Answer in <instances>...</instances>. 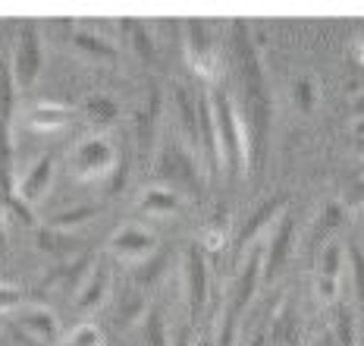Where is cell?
<instances>
[{"label": "cell", "mask_w": 364, "mask_h": 346, "mask_svg": "<svg viewBox=\"0 0 364 346\" xmlns=\"http://www.w3.org/2000/svg\"><path fill=\"white\" fill-rule=\"evenodd\" d=\"M66 120H70V108L54 104V101L35 104V108L26 114L28 130H35V132H57V130H63L66 126Z\"/></svg>", "instance_id": "15"}, {"label": "cell", "mask_w": 364, "mask_h": 346, "mask_svg": "<svg viewBox=\"0 0 364 346\" xmlns=\"http://www.w3.org/2000/svg\"><path fill=\"white\" fill-rule=\"evenodd\" d=\"M248 346H264V337H255V340L248 343Z\"/></svg>", "instance_id": "38"}, {"label": "cell", "mask_w": 364, "mask_h": 346, "mask_svg": "<svg viewBox=\"0 0 364 346\" xmlns=\"http://www.w3.org/2000/svg\"><path fill=\"white\" fill-rule=\"evenodd\" d=\"M60 346H104V334L95 325H79L60 340Z\"/></svg>", "instance_id": "25"}, {"label": "cell", "mask_w": 364, "mask_h": 346, "mask_svg": "<svg viewBox=\"0 0 364 346\" xmlns=\"http://www.w3.org/2000/svg\"><path fill=\"white\" fill-rule=\"evenodd\" d=\"M292 236H295V224H292V214H283L273 230L270 243H267V252H264V281H273L277 271L283 268L286 255L292 249Z\"/></svg>", "instance_id": "11"}, {"label": "cell", "mask_w": 364, "mask_h": 346, "mask_svg": "<svg viewBox=\"0 0 364 346\" xmlns=\"http://www.w3.org/2000/svg\"><path fill=\"white\" fill-rule=\"evenodd\" d=\"M50 179H54V157L44 154L41 161H35L32 170L19 179V199L26 201V205H32V201H38L44 192H48Z\"/></svg>", "instance_id": "13"}, {"label": "cell", "mask_w": 364, "mask_h": 346, "mask_svg": "<svg viewBox=\"0 0 364 346\" xmlns=\"http://www.w3.org/2000/svg\"><path fill=\"white\" fill-rule=\"evenodd\" d=\"M154 249H157L154 233L145 230V227H139V224H126V227H119L117 233H113V239H110L113 258L132 261V265H135V261H145Z\"/></svg>", "instance_id": "8"}, {"label": "cell", "mask_w": 364, "mask_h": 346, "mask_svg": "<svg viewBox=\"0 0 364 346\" xmlns=\"http://www.w3.org/2000/svg\"><path fill=\"white\" fill-rule=\"evenodd\" d=\"M186 296L188 315H192V321H198L204 305H208V261H204L201 246H188L186 252Z\"/></svg>", "instance_id": "7"}, {"label": "cell", "mask_w": 364, "mask_h": 346, "mask_svg": "<svg viewBox=\"0 0 364 346\" xmlns=\"http://www.w3.org/2000/svg\"><path fill=\"white\" fill-rule=\"evenodd\" d=\"M186 54H188V66L204 79V82H217L220 73H223V63H220L214 35H210V26L201 19L186 22Z\"/></svg>", "instance_id": "3"}, {"label": "cell", "mask_w": 364, "mask_h": 346, "mask_svg": "<svg viewBox=\"0 0 364 346\" xmlns=\"http://www.w3.org/2000/svg\"><path fill=\"white\" fill-rule=\"evenodd\" d=\"M343 211H346V208L339 205V201H330V205L321 211V217L314 221V227H311V239H314V243L327 239V233L339 227V221H343Z\"/></svg>", "instance_id": "22"}, {"label": "cell", "mask_w": 364, "mask_h": 346, "mask_svg": "<svg viewBox=\"0 0 364 346\" xmlns=\"http://www.w3.org/2000/svg\"><path fill=\"white\" fill-rule=\"evenodd\" d=\"M0 243H4V227H0Z\"/></svg>", "instance_id": "41"}, {"label": "cell", "mask_w": 364, "mask_h": 346, "mask_svg": "<svg viewBox=\"0 0 364 346\" xmlns=\"http://www.w3.org/2000/svg\"><path fill=\"white\" fill-rule=\"evenodd\" d=\"M270 334H273V343H279V346H292L295 340H299V325H295V315L289 312V308H279L277 312Z\"/></svg>", "instance_id": "20"}, {"label": "cell", "mask_w": 364, "mask_h": 346, "mask_svg": "<svg viewBox=\"0 0 364 346\" xmlns=\"http://www.w3.org/2000/svg\"><path fill=\"white\" fill-rule=\"evenodd\" d=\"M358 154L364 157V139H358Z\"/></svg>", "instance_id": "39"}, {"label": "cell", "mask_w": 364, "mask_h": 346, "mask_svg": "<svg viewBox=\"0 0 364 346\" xmlns=\"http://www.w3.org/2000/svg\"><path fill=\"white\" fill-rule=\"evenodd\" d=\"M145 337H148V346H170V337H166V327H164V315L157 312V308L148 312Z\"/></svg>", "instance_id": "29"}, {"label": "cell", "mask_w": 364, "mask_h": 346, "mask_svg": "<svg viewBox=\"0 0 364 346\" xmlns=\"http://www.w3.org/2000/svg\"><path fill=\"white\" fill-rule=\"evenodd\" d=\"M223 243H226V217H214L204 227V249L217 252V249H223Z\"/></svg>", "instance_id": "30"}, {"label": "cell", "mask_w": 364, "mask_h": 346, "mask_svg": "<svg viewBox=\"0 0 364 346\" xmlns=\"http://www.w3.org/2000/svg\"><path fill=\"white\" fill-rule=\"evenodd\" d=\"M348 252V268H352V283H355V296H358V305L364 308V249L361 246H346Z\"/></svg>", "instance_id": "24"}, {"label": "cell", "mask_w": 364, "mask_h": 346, "mask_svg": "<svg viewBox=\"0 0 364 346\" xmlns=\"http://www.w3.org/2000/svg\"><path fill=\"white\" fill-rule=\"evenodd\" d=\"M210 110H214V126H217V148H220V167L226 170L230 179L245 177L252 167V148H248V126L242 123V114L236 101L230 98L226 88H214L208 95Z\"/></svg>", "instance_id": "2"}, {"label": "cell", "mask_w": 364, "mask_h": 346, "mask_svg": "<svg viewBox=\"0 0 364 346\" xmlns=\"http://www.w3.org/2000/svg\"><path fill=\"white\" fill-rule=\"evenodd\" d=\"M157 108H161V95L151 92L148 108H141V114H139V148H141V152H148V148H151V139H154Z\"/></svg>", "instance_id": "19"}, {"label": "cell", "mask_w": 364, "mask_h": 346, "mask_svg": "<svg viewBox=\"0 0 364 346\" xmlns=\"http://www.w3.org/2000/svg\"><path fill=\"white\" fill-rule=\"evenodd\" d=\"M91 214H95V208H70V211H60L48 221L50 230H66V227H75V224H85L91 221Z\"/></svg>", "instance_id": "28"}, {"label": "cell", "mask_w": 364, "mask_h": 346, "mask_svg": "<svg viewBox=\"0 0 364 346\" xmlns=\"http://www.w3.org/2000/svg\"><path fill=\"white\" fill-rule=\"evenodd\" d=\"M352 117H355V120H364V92L355 95V101H352Z\"/></svg>", "instance_id": "37"}, {"label": "cell", "mask_w": 364, "mask_h": 346, "mask_svg": "<svg viewBox=\"0 0 364 346\" xmlns=\"http://www.w3.org/2000/svg\"><path fill=\"white\" fill-rule=\"evenodd\" d=\"M179 208V199L173 189H164V186H154L141 195V211L145 214H173Z\"/></svg>", "instance_id": "18"}, {"label": "cell", "mask_w": 364, "mask_h": 346, "mask_svg": "<svg viewBox=\"0 0 364 346\" xmlns=\"http://www.w3.org/2000/svg\"><path fill=\"white\" fill-rule=\"evenodd\" d=\"M85 110H88V117H91V120H97V123H113V120H117V114H119L117 104H113L110 98H104V95L88 98Z\"/></svg>", "instance_id": "27"}, {"label": "cell", "mask_w": 364, "mask_h": 346, "mask_svg": "<svg viewBox=\"0 0 364 346\" xmlns=\"http://www.w3.org/2000/svg\"><path fill=\"white\" fill-rule=\"evenodd\" d=\"M38 73H41V44H38V22L26 19L19 28V41H16V57H13V79L16 88H32Z\"/></svg>", "instance_id": "6"}, {"label": "cell", "mask_w": 364, "mask_h": 346, "mask_svg": "<svg viewBox=\"0 0 364 346\" xmlns=\"http://www.w3.org/2000/svg\"><path fill=\"white\" fill-rule=\"evenodd\" d=\"M283 205H286V199H283V195H273V199L264 201V205L257 208V211H255V214L245 221V227L239 230V243H242V246L255 243V236L270 227V224H273V217H283Z\"/></svg>", "instance_id": "14"}, {"label": "cell", "mask_w": 364, "mask_h": 346, "mask_svg": "<svg viewBox=\"0 0 364 346\" xmlns=\"http://www.w3.org/2000/svg\"><path fill=\"white\" fill-rule=\"evenodd\" d=\"M161 173L170 179V183H186V186L195 183L198 186V173H201L198 154H192L182 142H173L161 157Z\"/></svg>", "instance_id": "10"}, {"label": "cell", "mask_w": 364, "mask_h": 346, "mask_svg": "<svg viewBox=\"0 0 364 346\" xmlns=\"http://www.w3.org/2000/svg\"><path fill=\"white\" fill-rule=\"evenodd\" d=\"M38 246H41V249H48V252H66V249L73 246V239L57 236L54 230H44L41 236H38Z\"/></svg>", "instance_id": "32"}, {"label": "cell", "mask_w": 364, "mask_h": 346, "mask_svg": "<svg viewBox=\"0 0 364 346\" xmlns=\"http://www.w3.org/2000/svg\"><path fill=\"white\" fill-rule=\"evenodd\" d=\"M195 346H210V340H198V343H195Z\"/></svg>", "instance_id": "40"}, {"label": "cell", "mask_w": 364, "mask_h": 346, "mask_svg": "<svg viewBox=\"0 0 364 346\" xmlns=\"http://www.w3.org/2000/svg\"><path fill=\"white\" fill-rule=\"evenodd\" d=\"M123 28L126 32H132V44H135V51H139V57H145L151 63V60H154V41H151L148 28L141 26V22H135V19H123Z\"/></svg>", "instance_id": "26"}, {"label": "cell", "mask_w": 364, "mask_h": 346, "mask_svg": "<svg viewBox=\"0 0 364 346\" xmlns=\"http://www.w3.org/2000/svg\"><path fill=\"white\" fill-rule=\"evenodd\" d=\"M236 312L226 308V318H223V330H220V343L217 346H236Z\"/></svg>", "instance_id": "33"}, {"label": "cell", "mask_w": 364, "mask_h": 346, "mask_svg": "<svg viewBox=\"0 0 364 346\" xmlns=\"http://www.w3.org/2000/svg\"><path fill=\"white\" fill-rule=\"evenodd\" d=\"M348 57H352V63L364 66V35H355L352 44H348Z\"/></svg>", "instance_id": "35"}, {"label": "cell", "mask_w": 364, "mask_h": 346, "mask_svg": "<svg viewBox=\"0 0 364 346\" xmlns=\"http://www.w3.org/2000/svg\"><path fill=\"white\" fill-rule=\"evenodd\" d=\"M343 243L330 239L321 252H317V274L314 290L321 305H339V287H343Z\"/></svg>", "instance_id": "5"}, {"label": "cell", "mask_w": 364, "mask_h": 346, "mask_svg": "<svg viewBox=\"0 0 364 346\" xmlns=\"http://www.w3.org/2000/svg\"><path fill=\"white\" fill-rule=\"evenodd\" d=\"M107 287H110V274L107 268H95L91 274H85V281H82V287L75 290V305L82 308V312H88V308H97L104 303V296H107Z\"/></svg>", "instance_id": "16"}, {"label": "cell", "mask_w": 364, "mask_h": 346, "mask_svg": "<svg viewBox=\"0 0 364 346\" xmlns=\"http://www.w3.org/2000/svg\"><path fill=\"white\" fill-rule=\"evenodd\" d=\"M13 321H16L19 334H26L28 340L38 343V346H48L60 337L57 315L48 312V308H16V312H13Z\"/></svg>", "instance_id": "9"}, {"label": "cell", "mask_w": 364, "mask_h": 346, "mask_svg": "<svg viewBox=\"0 0 364 346\" xmlns=\"http://www.w3.org/2000/svg\"><path fill=\"white\" fill-rule=\"evenodd\" d=\"M333 340L336 346H358V327H355L352 308L333 305Z\"/></svg>", "instance_id": "17"}, {"label": "cell", "mask_w": 364, "mask_h": 346, "mask_svg": "<svg viewBox=\"0 0 364 346\" xmlns=\"http://www.w3.org/2000/svg\"><path fill=\"white\" fill-rule=\"evenodd\" d=\"M113 167H117V148L104 135H88L73 148V173L82 183L107 177Z\"/></svg>", "instance_id": "4"}, {"label": "cell", "mask_w": 364, "mask_h": 346, "mask_svg": "<svg viewBox=\"0 0 364 346\" xmlns=\"http://www.w3.org/2000/svg\"><path fill=\"white\" fill-rule=\"evenodd\" d=\"M161 268H164V258L148 261V268H141V274H139V283H151L154 281V274H161Z\"/></svg>", "instance_id": "36"}, {"label": "cell", "mask_w": 364, "mask_h": 346, "mask_svg": "<svg viewBox=\"0 0 364 346\" xmlns=\"http://www.w3.org/2000/svg\"><path fill=\"white\" fill-rule=\"evenodd\" d=\"M343 208H348V211H361L364 208V183H355L352 189L346 192V205Z\"/></svg>", "instance_id": "34"}, {"label": "cell", "mask_w": 364, "mask_h": 346, "mask_svg": "<svg viewBox=\"0 0 364 346\" xmlns=\"http://www.w3.org/2000/svg\"><path fill=\"white\" fill-rule=\"evenodd\" d=\"M232 48H236L242 82H245V95H248V148H252V164L257 167L264 161V152H267L270 104H267V92H264L261 60H257L252 41V26L245 19H232Z\"/></svg>", "instance_id": "1"}, {"label": "cell", "mask_w": 364, "mask_h": 346, "mask_svg": "<svg viewBox=\"0 0 364 346\" xmlns=\"http://www.w3.org/2000/svg\"><path fill=\"white\" fill-rule=\"evenodd\" d=\"M292 98H295V108H299L301 114H311V110L317 108V98H321V92H317L314 79L301 76V79H295V85H292Z\"/></svg>", "instance_id": "23"}, {"label": "cell", "mask_w": 364, "mask_h": 346, "mask_svg": "<svg viewBox=\"0 0 364 346\" xmlns=\"http://www.w3.org/2000/svg\"><path fill=\"white\" fill-rule=\"evenodd\" d=\"M73 41H75V48L91 54L95 60H117V48L107 44L104 38H97V35H91V32H75Z\"/></svg>", "instance_id": "21"}, {"label": "cell", "mask_w": 364, "mask_h": 346, "mask_svg": "<svg viewBox=\"0 0 364 346\" xmlns=\"http://www.w3.org/2000/svg\"><path fill=\"white\" fill-rule=\"evenodd\" d=\"M22 290L16 287H10V283H0V315L4 312H16V308L22 305Z\"/></svg>", "instance_id": "31"}, {"label": "cell", "mask_w": 364, "mask_h": 346, "mask_svg": "<svg viewBox=\"0 0 364 346\" xmlns=\"http://www.w3.org/2000/svg\"><path fill=\"white\" fill-rule=\"evenodd\" d=\"M264 281V255L261 252H252L245 261V268H242L239 281H236V290H232V303H230V312H242L248 303H252L257 283Z\"/></svg>", "instance_id": "12"}]
</instances>
